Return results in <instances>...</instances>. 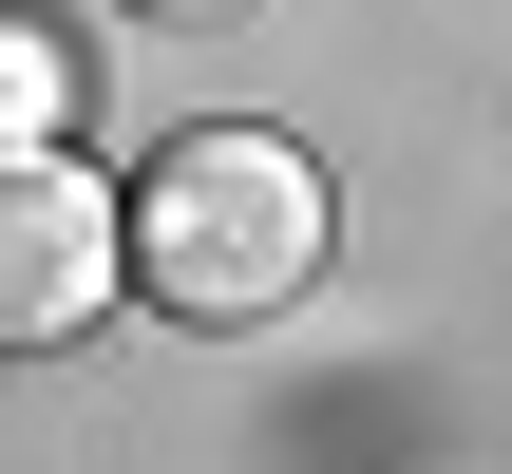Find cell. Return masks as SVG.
<instances>
[{
  "label": "cell",
  "instance_id": "1",
  "mask_svg": "<svg viewBox=\"0 0 512 474\" xmlns=\"http://www.w3.org/2000/svg\"><path fill=\"white\" fill-rule=\"evenodd\" d=\"M114 266H152L190 323H266V304L323 285V171H304L285 133H190V152L133 190Z\"/></svg>",
  "mask_w": 512,
  "mask_h": 474
},
{
  "label": "cell",
  "instance_id": "2",
  "mask_svg": "<svg viewBox=\"0 0 512 474\" xmlns=\"http://www.w3.org/2000/svg\"><path fill=\"white\" fill-rule=\"evenodd\" d=\"M114 304V190L76 171V152H38V133H0V361H38V342H76Z\"/></svg>",
  "mask_w": 512,
  "mask_h": 474
},
{
  "label": "cell",
  "instance_id": "3",
  "mask_svg": "<svg viewBox=\"0 0 512 474\" xmlns=\"http://www.w3.org/2000/svg\"><path fill=\"white\" fill-rule=\"evenodd\" d=\"M38 95H57V57H38V38H0V133H19Z\"/></svg>",
  "mask_w": 512,
  "mask_h": 474
},
{
  "label": "cell",
  "instance_id": "4",
  "mask_svg": "<svg viewBox=\"0 0 512 474\" xmlns=\"http://www.w3.org/2000/svg\"><path fill=\"white\" fill-rule=\"evenodd\" d=\"M133 19H247V0H133Z\"/></svg>",
  "mask_w": 512,
  "mask_h": 474
}]
</instances>
